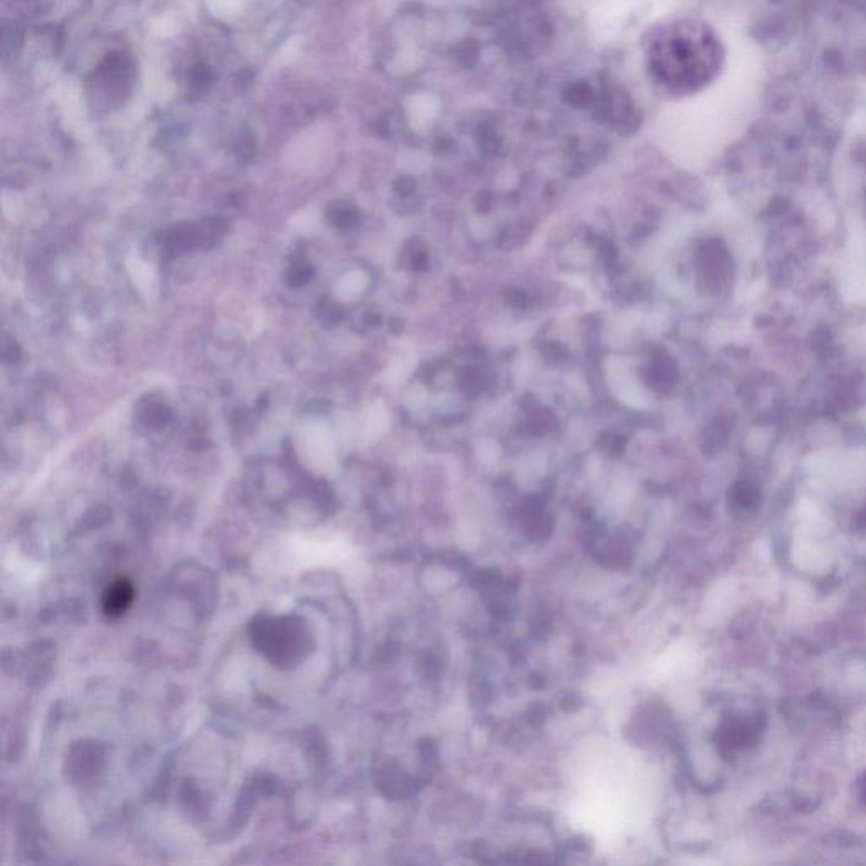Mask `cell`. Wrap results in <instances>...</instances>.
I'll return each instance as SVG.
<instances>
[{"label": "cell", "mask_w": 866, "mask_h": 866, "mask_svg": "<svg viewBox=\"0 0 866 866\" xmlns=\"http://www.w3.org/2000/svg\"><path fill=\"white\" fill-rule=\"evenodd\" d=\"M653 70L677 92H694L719 68V43L696 24L672 26L653 46Z\"/></svg>", "instance_id": "6da1fadb"}, {"label": "cell", "mask_w": 866, "mask_h": 866, "mask_svg": "<svg viewBox=\"0 0 866 866\" xmlns=\"http://www.w3.org/2000/svg\"><path fill=\"white\" fill-rule=\"evenodd\" d=\"M760 723L748 716H731L726 719L718 733V743L723 750L735 751L750 746L757 741Z\"/></svg>", "instance_id": "7a4b0ae2"}, {"label": "cell", "mask_w": 866, "mask_h": 866, "mask_svg": "<svg viewBox=\"0 0 866 866\" xmlns=\"http://www.w3.org/2000/svg\"><path fill=\"white\" fill-rule=\"evenodd\" d=\"M132 596H134V591H132V586L129 582L117 581L116 584H112L107 594H105V613L112 614V616L124 613L127 606L131 604Z\"/></svg>", "instance_id": "3957f363"}, {"label": "cell", "mask_w": 866, "mask_h": 866, "mask_svg": "<svg viewBox=\"0 0 866 866\" xmlns=\"http://www.w3.org/2000/svg\"><path fill=\"white\" fill-rule=\"evenodd\" d=\"M863 790H865V799H866V775H865V785H863Z\"/></svg>", "instance_id": "277c9868"}]
</instances>
